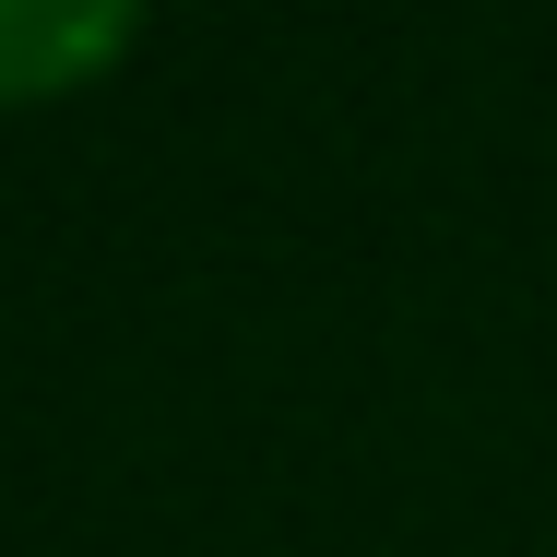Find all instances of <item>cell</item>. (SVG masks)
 Here are the masks:
<instances>
[{
  "mask_svg": "<svg viewBox=\"0 0 557 557\" xmlns=\"http://www.w3.org/2000/svg\"><path fill=\"white\" fill-rule=\"evenodd\" d=\"M131 48L119 0H0V96H60Z\"/></svg>",
  "mask_w": 557,
  "mask_h": 557,
  "instance_id": "1",
  "label": "cell"
}]
</instances>
